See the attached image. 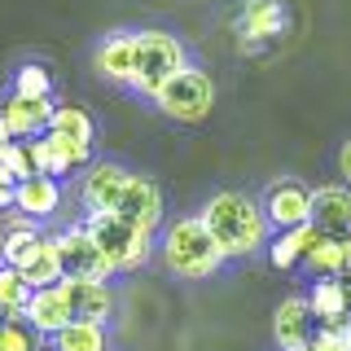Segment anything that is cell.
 Returning <instances> with one entry per match:
<instances>
[{
    "instance_id": "obj_1",
    "label": "cell",
    "mask_w": 351,
    "mask_h": 351,
    "mask_svg": "<svg viewBox=\"0 0 351 351\" xmlns=\"http://www.w3.org/2000/svg\"><path fill=\"white\" fill-rule=\"evenodd\" d=\"M197 219L206 224L211 241L219 246L224 259H250L268 246V219L259 211V197L241 193V189H219L206 197V206L197 211Z\"/></svg>"
},
{
    "instance_id": "obj_2",
    "label": "cell",
    "mask_w": 351,
    "mask_h": 351,
    "mask_svg": "<svg viewBox=\"0 0 351 351\" xmlns=\"http://www.w3.org/2000/svg\"><path fill=\"white\" fill-rule=\"evenodd\" d=\"M162 263L184 281H206V277H215L228 259L219 255V246L211 241L202 219L180 215V219H171V224L162 228Z\"/></svg>"
},
{
    "instance_id": "obj_3",
    "label": "cell",
    "mask_w": 351,
    "mask_h": 351,
    "mask_svg": "<svg viewBox=\"0 0 351 351\" xmlns=\"http://www.w3.org/2000/svg\"><path fill=\"white\" fill-rule=\"evenodd\" d=\"M84 233L101 250L110 272H136L154 255V233H145L141 224H132L123 215H84Z\"/></svg>"
},
{
    "instance_id": "obj_4",
    "label": "cell",
    "mask_w": 351,
    "mask_h": 351,
    "mask_svg": "<svg viewBox=\"0 0 351 351\" xmlns=\"http://www.w3.org/2000/svg\"><path fill=\"white\" fill-rule=\"evenodd\" d=\"M132 36H136V66H132V84H128L132 93L154 97L176 71L189 66V53H184V44L171 31L154 27V31H132Z\"/></svg>"
},
{
    "instance_id": "obj_5",
    "label": "cell",
    "mask_w": 351,
    "mask_h": 351,
    "mask_svg": "<svg viewBox=\"0 0 351 351\" xmlns=\"http://www.w3.org/2000/svg\"><path fill=\"white\" fill-rule=\"evenodd\" d=\"M149 101L167 119H176V123H202V119L211 114V106H215V80L202 71V66H184V71H176Z\"/></svg>"
},
{
    "instance_id": "obj_6",
    "label": "cell",
    "mask_w": 351,
    "mask_h": 351,
    "mask_svg": "<svg viewBox=\"0 0 351 351\" xmlns=\"http://www.w3.org/2000/svg\"><path fill=\"white\" fill-rule=\"evenodd\" d=\"M259 211L268 219V233H285V228H303L307 224V211H312V189L294 176L285 180H272L268 193L259 197Z\"/></svg>"
},
{
    "instance_id": "obj_7",
    "label": "cell",
    "mask_w": 351,
    "mask_h": 351,
    "mask_svg": "<svg viewBox=\"0 0 351 351\" xmlns=\"http://www.w3.org/2000/svg\"><path fill=\"white\" fill-rule=\"evenodd\" d=\"M58 246V263H62V277H75V281H110V263L101 259V250L93 246V237L84 233V224H71L53 237Z\"/></svg>"
},
{
    "instance_id": "obj_8",
    "label": "cell",
    "mask_w": 351,
    "mask_h": 351,
    "mask_svg": "<svg viewBox=\"0 0 351 351\" xmlns=\"http://www.w3.org/2000/svg\"><path fill=\"white\" fill-rule=\"evenodd\" d=\"M128 171L119 162H88L80 176V206L84 215H110L119 206V193H123Z\"/></svg>"
},
{
    "instance_id": "obj_9",
    "label": "cell",
    "mask_w": 351,
    "mask_h": 351,
    "mask_svg": "<svg viewBox=\"0 0 351 351\" xmlns=\"http://www.w3.org/2000/svg\"><path fill=\"white\" fill-rule=\"evenodd\" d=\"M49 119H53V97H18V93H9L5 101H0V132H5L9 141L40 136V132L49 128Z\"/></svg>"
},
{
    "instance_id": "obj_10",
    "label": "cell",
    "mask_w": 351,
    "mask_h": 351,
    "mask_svg": "<svg viewBox=\"0 0 351 351\" xmlns=\"http://www.w3.org/2000/svg\"><path fill=\"white\" fill-rule=\"evenodd\" d=\"M110 215H123V219H132V224H141L145 233H158V224H162V193H158V184H154L149 176L128 171L123 193H119V206Z\"/></svg>"
},
{
    "instance_id": "obj_11",
    "label": "cell",
    "mask_w": 351,
    "mask_h": 351,
    "mask_svg": "<svg viewBox=\"0 0 351 351\" xmlns=\"http://www.w3.org/2000/svg\"><path fill=\"white\" fill-rule=\"evenodd\" d=\"M58 290H62V299H66L71 321H97V325H106L110 312H114L110 281H75V277H62Z\"/></svg>"
},
{
    "instance_id": "obj_12",
    "label": "cell",
    "mask_w": 351,
    "mask_h": 351,
    "mask_svg": "<svg viewBox=\"0 0 351 351\" xmlns=\"http://www.w3.org/2000/svg\"><path fill=\"white\" fill-rule=\"evenodd\" d=\"M307 224H312L316 233L347 237L351 233V189H347V184H316Z\"/></svg>"
},
{
    "instance_id": "obj_13",
    "label": "cell",
    "mask_w": 351,
    "mask_h": 351,
    "mask_svg": "<svg viewBox=\"0 0 351 351\" xmlns=\"http://www.w3.org/2000/svg\"><path fill=\"white\" fill-rule=\"evenodd\" d=\"M285 22H290V18H285V5H281V0H250V5L241 9V18H237L241 49H259L263 40L281 36Z\"/></svg>"
},
{
    "instance_id": "obj_14",
    "label": "cell",
    "mask_w": 351,
    "mask_h": 351,
    "mask_svg": "<svg viewBox=\"0 0 351 351\" xmlns=\"http://www.w3.org/2000/svg\"><path fill=\"white\" fill-rule=\"evenodd\" d=\"M272 338H277L281 351H299L316 338V321L307 299H285L277 312H272Z\"/></svg>"
},
{
    "instance_id": "obj_15",
    "label": "cell",
    "mask_w": 351,
    "mask_h": 351,
    "mask_svg": "<svg viewBox=\"0 0 351 351\" xmlns=\"http://www.w3.org/2000/svg\"><path fill=\"white\" fill-rule=\"evenodd\" d=\"M93 66L97 75H106L110 84H132V66H136V36L132 31H114V36H106L97 44L93 53Z\"/></svg>"
},
{
    "instance_id": "obj_16",
    "label": "cell",
    "mask_w": 351,
    "mask_h": 351,
    "mask_svg": "<svg viewBox=\"0 0 351 351\" xmlns=\"http://www.w3.org/2000/svg\"><path fill=\"white\" fill-rule=\"evenodd\" d=\"M62 206V180L53 176H31V180H18L14 189V211L27 215V219H49L58 215Z\"/></svg>"
},
{
    "instance_id": "obj_17",
    "label": "cell",
    "mask_w": 351,
    "mask_h": 351,
    "mask_svg": "<svg viewBox=\"0 0 351 351\" xmlns=\"http://www.w3.org/2000/svg\"><path fill=\"white\" fill-rule=\"evenodd\" d=\"M22 321L36 329L40 338H53L62 325H71V312H66V299L58 285H44V290H31L27 307H22Z\"/></svg>"
},
{
    "instance_id": "obj_18",
    "label": "cell",
    "mask_w": 351,
    "mask_h": 351,
    "mask_svg": "<svg viewBox=\"0 0 351 351\" xmlns=\"http://www.w3.org/2000/svg\"><path fill=\"white\" fill-rule=\"evenodd\" d=\"M307 307H312V321L316 329H343L351 321V307H347V294L338 277H321L312 285V294H307Z\"/></svg>"
},
{
    "instance_id": "obj_19",
    "label": "cell",
    "mask_w": 351,
    "mask_h": 351,
    "mask_svg": "<svg viewBox=\"0 0 351 351\" xmlns=\"http://www.w3.org/2000/svg\"><path fill=\"white\" fill-rule=\"evenodd\" d=\"M316 241V228L312 224H303V228H285V233H272L268 237V263L277 272H299L303 268V255H307V246Z\"/></svg>"
},
{
    "instance_id": "obj_20",
    "label": "cell",
    "mask_w": 351,
    "mask_h": 351,
    "mask_svg": "<svg viewBox=\"0 0 351 351\" xmlns=\"http://www.w3.org/2000/svg\"><path fill=\"white\" fill-rule=\"evenodd\" d=\"M14 272H22V281H27L31 290L58 285V281H62V263H58V246H53V237H40L36 246L22 255V263H18Z\"/></svg>"
},
{
    "instance_id": "obj_21",
    "label": "cell",
    "mask_w": 351,
    "mask_h": 351,
    "mask_svg": "<svg viewBox=\"0 0 351 351\" xmlns=\"http://www.w3.org/2000/svg\"><path fill=\"white\" fill-rule=\"evenodd\" d=\"M347 268V237H329V233H316V241L307 246L303 255V272L307 277H338Z\"/></svg>"
},
{
    "instance_id": "obj_22",
    "label": "cell",
    "mask_w": 351,
    "mask_h": 351,
    "mask_svg": "<svg viewBox=\"0 0 351 351\" xmlns=\"http://www.w3.org/2000/svg\"><path fill=\"white\" fill-rule=\"evenodd\" d=\"M53 351H110V334L97 321H71L53 334Z\"/></svg>"
},
{
    "instance_id": "obj_23",
    "label": "cell",
    "mask_w": 351,
    "mask_h": 351,
    "mask_svg": "<svg viewBox=\"0 0 351 351\" xmlns=\"http://www.w3.org/2000/svg\"><path fill=\"white\" fill-rule=\"evenodd\" d=\"M44 132L71 141V145H84V149H93V136H97L88 110H80V106H53V119H49V128H44Z\"/></svg>"
},
{
    "instance_id": "obj_24",
    "label": "cell",
    "mask_w": 351,
    "mask_h": 351,
    "mask_svg": "<svg viewBox=\"0 0 351 351\" xmlns=\"http://www.w3.org/2000/svg\"><path fill=\"white\" fill-rule=\"evenodd\" d=\"M44 149H49V176L53 180H62V176H71V171H80V167L93 162V149L71 145V141L53 136V132H44Z\"/></svg>"
},
{
    "instance_id": "obj_25",
    "label": "cell",
    "mask_w": 351,
    "mask_h": 351,
    "mask_svg": "<svg viewBox=\"0 0 351 351\" xmlns=\"http://www.w3.org/2000/svg\"><path fill=\"white\" fill-rule=\"evenodd\" d=\"M27 299H31V285L22 281V272L0 263V316H5V321H22Z\"/></svg>"
},
{
    "instance_id": "obj_26",
    "label": "cell",
    "mask_w": 351,
    "mask_h": 351,
    "mask_svg": "<svg viewBox=\"0 0 351 351\" xmlns=\"http://www.w3.org/2000/svg\"><path fill=\"white\" fill-rule=\"evenodd\" d=\"M14 93H18V97H49V93H53L49 71H44L40 62L18 66V75H14Z\"/></svg>"
},
{
    "instance_id": "obj_27",
    "label": "cell",
    "mask_w": 351,
    "mask_h": 351,
    "mask_svg": "<svg viewBox=\"0 0 351 351\" xmlns=\"http://www.w3.org/2000/svg\"><path fill=\"white\" fill-rule=\"evenodd\" d=\"M0 351H40V334L27 321H0Z\"/></svg>"
},
{
    "instance_id": "obj_28",
    "label": "cell",
    "mask_w": 351,
    "mask_h": 351,
    "mask_svg": "<svg viewBox=\"0 0 351 351\" xmlns=\"http://www.w3.org/2000/svg\"><path fill=\"white\" fill-rule=\"evenodd\" d=\"M299 351H343V343H338V329H316V338Z\"/></svg>"
},
{
    "instance_id": "obj_29",
    "label": "cell",
    "mask_w": 351,
    "mask_h": 351,
    "mask_svg": "<svg viewBox=\"0 0 351 351\" xmlns=\"http://www.w3.org/2000/svg\"><path fill=\"white\" fill-rule=\"evenodd\" d=\"M14 189H18V180L9 171H0V211H14Z\"/></svg>"
},
{
    "instance_id": "obj_30",
    "label": "cell",
    "mask_w": 351,
    "mask_h": 351,
    "mask_svg": "<svg viewBox=\"0 0 351 351\" xmlns=\"http://www.w3.org/2000/svg\"><path fill=\"white\" fill-rule=\"evenodd\" d=\"M338 171H343V180L351 184V136L343 141V149H338Z\"/></svg>"
},
{
    "instance_id": "obj_31",
    "label": "cell",
    "mask_w": 351,
    "mask_h": 351,
    "mask_svg": "<svg viewBox=\"0 0 351 351\" xmlns=\"http://www.w3.org/2000/svg\"><path fill=\"white\" fill-rule=\"evenodd\" d=\"M338 343H343V351H351V321L338 329Z\"/></svg>"
},
{
    "instance_id": "obj_32",
    "label": "cell",
    "mask_w": 351,
    "mask_h": 351,
    "mask_svg": "<svg viewBox=\"0 0 351 351\" xmlns=\"http://www.w3.org/2000/svg\"><path fill=\"white\" fill-rule=\"evenodd\" d=\"M338 285H343V294H347V307H351V272H338Z\"/></svg>"
},
{
    "instance_id": "obj_33",
    "label": "cell",
    "mask_w": 351,
    "mask_h": 351,
    "mask_svg": "<svg viewBox=\"0 0 351 351\" xmlns=\"http://www.w3.org/2000/svg\"><path fill=\"white\" fill-rule=\"evenodd\" d=\"M343 272H351V233H347V268Z\"/></svg>"
},
{
    "instance_id": "obj_34",
    "label": "cell",
    "mask_w": 351,
    "mask_h": 351,
    "mask_svg": "<svg viewBox=\"0 0 351 351\" xmlns=\"http://www.w3.org/2000/svg\"><path fill=\"white\" fill-rule=\"evenodd\" d=\"M5 145H9V136H5V132H0V154H5Z\"/></svg>"
}]
</instances>
